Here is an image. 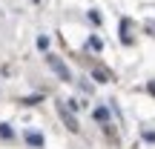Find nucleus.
Here are the masks:
<instances>
[{
  "mask_svg": "<svg viewBox=\"0 0 155 149\" xmlns=\"http://www.w3.org/2000/svg\"><path fill=\"white\" fill-rule=\"evenodd\" d=\"M32 3H40V0H32Z\"/></svg>",
  "mask_w": 155,
  "mask_h": 149,
  "instance_id": "obj_13",
  "label": "nucleus"
},
{
  "mask_svg": "<svg viewBox=\"0 0 155 149\" xmlns=\"http://www.w3.org/2000/svg\"><path fill=\"white\" fill-rule=\"evenodd\" d=\"M92 77H95V80H98V83H109V80H112V77L106 75L104 69H95V72H92Z\"/></svg>",
  "mask_w": 155,
  "mask_h": 149,
  "instance_id": "obj_5",
  "label": "nucleus"
},
{
  "mask_svg": "<svg viewBox=\"0 0 155 149\" xmlns=\"http://www.w3.org/2000/svg\"><path fill=\"white\" fill-rule=\"evenodd\" d=\"M23 141H26L29 146H35V149H43V144H46V138L40 132H35V129H29V132H23Z\"/></svg>",
  "mask_w": 155,
  "mask_h": 149,
  "instance_id": "obj_3",
  "label": "nucleus"
},
{
  "mask_svg": "<svg viewBox=\"0 0 155 149\" xmlns=\"http://www.w3.org/2000/svg\"><path fill=\"white\" fill-rule=\"evenodd\" d=\"M101 46H104L101 37H89V49H92V52H101Z\"/></svg>",
  "mask_w": 155,
  "mask_h": 149,
  "instance_id": "obj_6",
  "label": "nucleus"
},
{
  "mask_svg": "<svg viewBox=\"0 0 155 149\" xmlns=\"http://www.w3.org/2000/svg\"><path fill=\"white\" fill-rule=\"evenodd\" d=\"M144 141H147V144H155V132H152V129H144Z\"/></svg>",
  "mask_w": 155,
  "mask_h": 149,
  "instance_id": "obj_9",
  "label": "nucleus"
},
{
  "mask_svg": "<svg viewBox=\"0 0 155 149\" xmlns=\"http://www.w3.org/2000/svg\"><path fill=\"white\" fill-rule=\"evenodd\" d=\"M38 49H49V37H46V34L38 37Z\"/></svg>",
  "mask_w": 155,
  "mask_h": 149,
  "instance_id": "obj_8",
  "label": "nucleus"
},
{
  "mask_svg": "<svg viewBox=\"0 0 155 149\" xmlns=\"http://www.w3.org/2000/svg\"><path fill=\"white\" fill-rule=\"evenodd\" d=\"M150 92H152V95H155V80H152V83H150Z\"/></svg>",
  "mask_w": 155,
  "mask_h": 149,
  "instance_id": "obj_12",
  "label": "nucleus"
},
{
  "mask_svg": "<svg viewBox=\"0 0 155 149\" xmlns=\"http://www.w3.org/2000/svg\"><path fill=\"white\" fill-rule=\"evenodd\" d=\"M92 118L101 121V123H106V121H109V109H106V106H98V109L92 112Z\"/></svg>",
  "mask_w": 155,
  "mask_h": 149,
  "instance_id": "obj_4",
  "label": "nucleus"
},
{
  "mask_svg": "<svg viewBox=\"0 0 155 149\" xmlns=\"http://www.w3.org/2000/svg\"><path fill=\"white\" fill-rule=\"evenodd\" d=\"M0 138H12V129H9V123H0Z\"/></svg>",
  "mask_w": 155,
  "mask_h": 149,
  "instance_id": "obj_7",
  "label": "nucleus"
},
{
  "mask_svg": "<svg viewBox=\"0 0 155 149\" xmlns=\"http://www.w3.org/2000/svg\"><path fill=\"white\" fill-rule=\"evenodd\" d=\"M58 112H61V121L63 123H66V129H69V132H81V126H78V121H75V115H72V112H69L66 109V106H63V103H58Z\"/></svg>",
  "mask_w": 155,
  "mask_h": 149,
  "instance_id": "obj_2",
  "label": "nucleus"
},
{
  "mask_svg": "<svg viewBox=\"0 0 155 149\" xmlns=\"http://www.w3.org/2000/svg\"><path fill=\"white\" fill-rule=\"evenodd\" d=\"M66 103H69V112H78V109H81V103H78V100H66Z\"/></svg>",
  "mask_w": 155,
  "mask_h": 149,
  "instance_id": "obj_10",
  "label": "nucleus"
},
{
  "mask_svg": "<svg viewBox=\"0 0 155 149\" xmlns=\"http://www.w3.org/2000/svg\"><path fill=\"white\" fill-rule=\"evenodd\" d=\"M147 29H150V32L155 34V20H147Z\"/></svg>",
  "mask_w": 155,
  "mask_h": 149,
  "instance_id": "obj_11",
  "label": "nucleus"
},
{
  "mask_svg": "<svg viewBox=\"0 0 155 149\" xmlns=\"http://www.w3.org/2000/svg\"><path fill=\"white\" fill-rule=\"evenodd\" d=\"M46 63H49V69H52L58 77H61V80H72V72L66 69V63H63L58 55H46Z\"/></svg>",
  "mask_w": 155,
  "mask_h": 149,
  "instance_id": "obj_1",
  "label": "nucleus"
}]
</instances>
